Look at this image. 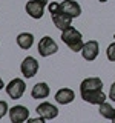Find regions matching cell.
Listing matches in <instances>:
<instances>
[{"label": "cell", "instance_id": "obj_26", "mask_svg": "<svg viewBox=\"0 0 115 123\" xmlns=\"http://www.w3.org/2000/svg\"><path fill=\"white\" fill-rule=\"evenodd\" d=\"M114 38H115V34H114Z\"/></svg>", "mask_w": 115, "mask_h": 123}, {"label": "cell", "instance_id": "obj_5", "mask_svg": "<svg viewBox=\"0 0 115 123\" xmlns=\"http://www.w3.org/2000/svg\"><path fill=\"white\" fill-rule=\"evenodd\" d=\"M100 54V45L97 40H89L83 45L81 48V55L86 62H94Z\"/></svg>", "mask_w": 115, "mask_h": 123}, {"label": "cell", "instance_id": "obj_22", "mask_svg": "<svg viewBox=\"0 0 115 123\" xmlns=\"http://www.w3.org/2000/svg\"><path fill=\"white\" fill-rule=\"evenodd\" d=\"M5 88V85H3V80H2V77H0V89H3Z\"/></svg>", "mask_w": 115, "mask_h": 123}, {"label": "cell", "instance_id": "obj_17", "mask_svg": "<svg viewBox=\"0 0 115 123\" xmlns=\"http://www.w3.org/2000/svg\"><path fill=\"white\" fill-rule=\"evenodd\" d=\"M106 55H107V60H109V62H115V42L107 46Z\"/></svg>", "mask_w": 115, "mask_h": 123}, {"label": "cell", "instance_id": "obj_1", "mask_svg": "<svg viewBox=\"0 0 115 123\" xmlns=\"http://www.w3.org/2000/svg\"><path fill=\"white\" fill-rule=\"evenodd\" d=\"M61 40L63 43L68 46L71 51L74 52H81L83 48V36L78 29H75L74 26H69L64 31H61Z\"/></svg>", "mask_w": 115, "mask_h": 123}, {"label": "cell", "instance_id": "obj_24", "mask_svg": "<svg viewBox=\"0 0 115 123\" xmlns=\"http://www.w3.org/2000/svg\"><path fill=\"white\" fill-rule=\"evenodd\" d=\"M98 2H101V3H104V2H107V0H98Z\"/></svg>", "mask_w": 115, "mask_h": 123}, {"label": "cell", "instance_id": "obj_9", "mask_svg": "<svg viewBox=\"0 0 115 123\" xmlns=\"http://www.w3.org/2000/svg\"><path fill=\"white\" fill-rule=\"evenodd\" d=\"M45 3H41V2H38V0H29L28 3H26V6H25V9H26V12H28L29 17H32V18H41L43 17V14H45Z\"/></svg>", "mask_w": 115, "mask_h": 123}, {"label": "cell", "instance_id": "obj_3", "mask_svg": "<svg viewBox=\"0 0 115 123\" xmlns=\"http://www.w3.org/2000/svg\"><path fill=\"white\" fill-rule=\"evenodd\" d=\"M38 54H40L41 57H49L52 55V54H55L57 51H58V46H57V43L52 40L49 36H45L40 38V42H38Z\"/></svg>", "mask_w": 115, "mask_h": 123}, {"label": "cell", "instance_id": "obj_10", "mask_svg": "<svg viewBox=\"0 0 115 123\" xmlns=\"http://www.w3.org/2000/svg\"><path fill=\"white\" fill-rule=\"evenodd\" d=\"M51 17H52L54 25H55L60 31H64L66 28L72 26V17L68 15L66 12H63V11H60V12H57V14H52Z\"/></svg>", "mask_w": 115, "mask_h": 123}, {"label": "cell", "instance_id": "obj_4", "mask_svg": "<svg viewBox=\"0 0 115 123\" xmlns=\"http://www.w3.org/2000/svg\"><path fill=\"white\" fill-rule=\"evenodd\" d=\"M20 71H22V75L25 77V79H32L34 75L37 74L38 71V62L37 59H34V57H25L20 65Z\"/></svg>", "mask_w": 115, "mask_h": 123}, {"label": "cell", "instance_id": "obj_15", "mask_svg": "<svg viewBox=\"0 0 115 123\" xmlns=\"http://www.w3.org/2000/svg\"><path fill=\"white\" fill-rule=\"evenodd\" d=\"M17 45L22 49H29L34 45V36L31 32H20L17 36Z\"/></svg>", "mask_w": 115, "mask_h": 123}, {"label": "cell", "instance_id": "obj_21", "mask_svg": "<svg viewBox=\"0 0 115 123\" xmlns=\"http://www.w3.org/2000/svg\"><path fill=\"white\" fill-rule=\"evenodd\" d=\"M28 122H29V123H43V122H45V118L40 115L38 118H28Z\"/></svg>", "mask_w": 115, "mask_h": 123}, {"label": "cell", "instance_id": "obj_19", "mask_svg": "<svg viewBox=\"0 0 115 123\" xmlns=\"http://www.w3.org/2000/svg\"><path fill=\"white\" fill-rule=\"evenodd\" d=\"M8 103L5 102V100H0V118H3L5 115L8 114Z\"/></svg>", "mask_w": 115, "mask_h": 123}, {"label": "cell", "instance_id": "obj_8", "mask_svg": "<svg viewBox=\"0 0 115 123\" xmlns=\"http://www.w3.org/2000/svg\"><path fill=\"white\" fill-rule=\"evenodd\" d=\"M37 114L41 115V117L45 118V120H52V118H55L57 115H58V109H57L55 105H52V103L49 102H43L40 103V105L37 106Z\"/></svg>", "mask_w": 115, "mask_h": 123}, {"label": "cell", "instance_id": "obj_18", "mask_svg": "<svg viewBox=\"0 0 115 123\" xmlns=\"http://www.w3.org/2000/svg\"><path fill=\"white\" fill-rule=\"evenodd\" d=\"M48 11L51 12V15L52 14H57V12H60L61 11V8H60V3L58 2H51L48 5Z\"/></svg>", "mask_w": 115, "mask_h": 123}, {"label": "cell", "instance_id": "obj_6", "mask_svg": "<svg viewBox=\"0 0 115 123\" xmlns=\"http://www.w3.org/2000/svg\"><path fill=\"white\" fill-rule=\"evenodd\" d=\"M81 98H83L86 103H91V105H101L103 102H106L107 95L103 92V89L81 91Z\"/></svg>", "mask_w": 115, "mask_h": 123}, {"label": "cell", "instance_id": "obj_20", "mask_svg": "<svg viewBox=\"0 0 115 123\" xmlns=\"http://www.w3.org/2000/svg\"><path fill=\"white\" fill-rule=\"evenodd\" d=\"M109 98L112 100V102H115V82L112 83V86H110V89H109Z\"/></svg>", "mask_w": 115, "mask_h": 123}, {"label": "cell", "instance_id": "obj_25", "mask_svg": "<svg viewBox=\"0 0 115 123\" xmlns=\"http://www.w3.org/2000/svg\"><path fill=\"white\" fill-rule=\"evenodd\" d=\"M112 122H114V123H115V117H114V120H112Z\"/></svg>", "mask_w": 115, "mask_h": 123}, {"label": "cell", "instance_id": "obj_16", "mask_svg": "<svg viewBox=\"0 0 115 123\" xmlns=\"http://www.w3.org/2000/svg\"><path fill=\"white\" fill-rule=\"evenodd\" d=\"M98 112H100V115H101V117L107 118V120H114V117H115V109H114V106L110 105V103H107V102H103L101 105H100Z\"/></svg>", "mask_w": 115, "mask_h": 123}, {"label": "cell", "instance_id": "obj_12", "mask_svg": "<svg viewBox=\"0 0 115 123\" xmlns=\"http://www.w3.org/2000/svg\"><path fill=\"white\" fill-rule=\"evenodd\" d=\"M75 98V92L69 88H61L55 92V102L58 105H69L71 102H74Z\"/></svg>", "mask_w": 115, "mask_h": 123}, {"label": "cell", "instance_id": "obj_2", "mask_svg": "<svg viewBox=\"0 0 115 123\" xmlns=\"http://www.w3.org/2000/svg\"><path fill=\"white\" fill-rule=\"evenodd\" d=\"M25 91H26V85L22 79H12L6 86V94H8V97L12 98V100L22 98Z\"/></svg>", "mask_w": 115, "mask_h": 123}, {"label": "cell", "instance_id": "obj_7", "mask_svg": "<svg viewBox=\"0 0 115 123\" xmlns=\"http://www.w3.org/2000/svg\"><path fill=\"white\" fill-rule=\"evenodd\" d=\"M28 118H29V111L26 106L15 105L9 109V120L12 123H23L28 122Z\"/></svg>", "mask_w": 115, "mask_h": 123}, {"label": "cell", "instance_id": "obj_14", "mask_svg": "<svg viewBox=\"0 0 115 123\" xmlns=\"http://www.w3.org/2000/svg\"><path fill=\"white\" fill-rule=\"evenodd\" d=\"M94 89H103V80L100 77H87L80 85V91H94Z\"/></svg>", "mask_w": 115, "mask_h": 123}, {"label": "cell", "instance_id": "obj_13", "mask_svg": "<svg viewBox=\"0 0 115 123\" xmlns=\"http://www.w3.org/2000/svg\"><path fill=\"white\" fill-rule=\"evenodd\" d=\"M49 92H51L49 85L45 83V82H40V83L34 85L32 91H31V95H32V98H35V100H43V98L49 97Z\"/></svg>", "mask_w": 115, "mask_h": 123}, {"label": "cell", "instance_id": "obj_11", "mask_svg": "<svg viewBox=\"0 0 115 123\" xmlns=\"http://www.w3.org/2000/svg\"><path fill=\"white\" fill-rule=\"evenodd\" d=\"M60 8H61L63 12H66L68 15H71L72 18L78 17V15L81 14V6H80L75 0H63V2L60 3Z\"/></svg>", "mask_w": 115, "mask_h": 123}, {"label": "cell", "instance_id": "obj_23", "mask_svg": "<svg viewBox=\"0 0 115 123\" xmlns=\"http://www.w3.org/2000/svg\"><path fill=\"white\" fill-rule=\"evenodd\" d=\"M38 2H41V3H45V5H46V3H49V0H38Z\"/></svg>", "mask_w": 115, "mask_h": 123}]
</instances>
